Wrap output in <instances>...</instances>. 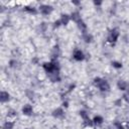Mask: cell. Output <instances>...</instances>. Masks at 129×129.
<instances>
[{
	"label": "cell",
	"instance_id": "cell-18",
	"mask_svg": "<svg viewBox=\"0 0 129 129\" xmlns=\"http://www.w3.org/2000/svg\"><path fill=\"white\" fill-rule=\"evenodd\" d=\"M123 99L126 101V103L129 104V93H125V94L123 95Z\"/></svg>",
	"mask_w": 129,
	"mask_h": 129
},
{
	"label": "cell",
	"instance_id": "cell-13",
	"mask_svg": "<svg viewBox=\"0 0 129 129\" xmlns=\"http://www.w3.org/2000/svg\"><path fill=\"white\" fill-rule=\"evenodd\" d=\"M94 123L95 124H98V125H100V124H102L103 123V121H104V119H103V117H101V116H96L95 118H94Z\"/></svg>",
	"mask_w": 129,
	"mask_h": 129
},
{
	"label": "cell",
	"instance_id": "cell-7",
	"mask_svg": "<svg viewBox=\"0 0 129 129\" xmlns=\"http://www.w3.org/2000/svg\"><path fill=\"white\" fill-rule=\"evenodd\" d=\"M52 115H53L54 117H56V118H62L63 115H64V113H63V111H62L61 108H57V109H55V110L53 111Z\"/></svg>",
	"mask_w": 129,
	"mask_h": 129
},
{
	"label": "cell",
	"instance_id": "cell-20",
	"mask_svg": "<svg viewBox=\"0 0 129 129\" xmlns=\"http://www.w3.org/2000/svg\"><path fill=\"white\" fill-rule=\"evenodd\" d=\"M94 4H95V5H101L102 2H101V1H94Z\"/></svg>",
	"mask_w": 129,
	"mask_h": 129
},
{
	"label": "cell",
	"instance_id": "cell-4",
	"mask_svg": "<svg viewBox=\"0 0 129 129\" xmlns=\"http://www.w3.org/2000/svg\"><path fill=\"white\" fill-rule=\"evenodd\" d=\"M39 11H40V13L43 14V15H48V14L52 11V7H51L50 5H45V4H43V5H40Z\"/></svg>",
	"mask_w": 129,
	"mask_h": 129
},
{
	"label": "cell",
	"instance_id": "cell-15",
	"mask_svg": "<svg viewBox=\"0 0 129 129\" xmlns=\"http://www.w3.org/2000/svg\"><path fill=\"white\" fill-rule=\"evenodd\" d=\"M13 122H9L7 121L4 125H3V129H13Z\"/></svg>",
	"mask_w": 129,
	"mask_h": 129
},
{
	"label": "cell",
	"instance_id": "cell-5",
	"mask_svg": "<svg viewBox=\"0 0 129 129\" xmlns=\"http://www.w3.org/2000/svg\"><path fill=\"white\" fill-rule=\"evenodd\" d=\"M74 58H75L76 60H83V59L85 58V55H84V53H83L82 50L76 49V50L74 51Z\"/></svg>",
	"mask_w": 129,
	"mask_h": 129
},
{
	"label": "cell",
	"instance_id": "cell-8",
	"mask_svg": "<svg viewBox=\"0 0 129 129\" xmlns=\"http://www.w3.org/2000/svg\"><path fill=\"white\" fill-rule=\"evenodd\" d=\"M117 86H118V88H119L120 90H122V91H124V90H127V88H128V84H127L125 81H123V80H120V81H118V83H117Z\"/></svg>",
	"mask_w": 129,
	"mask_h": 129
},
{
	"label": "cell",
	"instance_id": "cell-12",
	"mask_svg": "<svg viewBox=\"0 0 129 129\" xmlns=\"http://www.w3.org/2000/svg\"><path fill=\"white\" fill-rule=\"evenodd\" d=\"M83 38H84V40L86 42H92V40H93V36L91 34H89V33H84L83 34Z\"/></svg>",
	"mask_w": 129,
	"mask_h": 129
},
{
	"label": "cell",
	"instance_id": "cell-11",
	"mask_svg": "<svg viewBox=\"0 0 129 129\" xmlns=\"http://www.w3.org/2000/svg\"><path fill=\"white\" fill-rule=\"evenodd\" d=\"M71 18H72L75 22H78L80 19H82L81 16H80V13H79V12H73L72 15H71Z\"/></svg>",
	"mask_w": 129,
	"mask_h": 129
},
{
	"label": "cell",
	"instance_id": "cell-17",
	"mask_svg": "<svg viewBox=\"0 0 129 129\" xmlns=\"http://www.w3.org/2000/svg\"><path fill=\"white\" fill-rule=\"evenodd\" d=\"M112 66L116 69H121L122 68V63L119 61H112Z\"/></svg>",
	"mask_w": 129,
	"mask_h": 129
},
{
	"label": "cell",
	"instance_id": "cell-16",
	"mask_svg": "<svg viewBox=\"0 0 129 129\" xmlns=\"http://www.w3.org/2000/svg\"><path fill=\"white\" fill-rule=\"evenodd\" d=\"M24 9H25V11L29 12L30 14H35V13H36V9H35L34 7H28V6H27V7H25Z\"/></svg>",
	"mask_w": 129,
	"mask_h": 129
},
{
	"label": "cell",
	"instance_id": "cell-14",
	"mask_svg": "<svg viewBox=\"0 0 129 129\" xmlns=\"http://www.w3.org/2000/svg\"><path fill=\"white\" fill-rule=\"evenodd\" d=\"M80 116L84 119V121H86V120H89L90 118H89V115H88V113L86 112V111H80Z\"/></svg>",
	"mask_w": 129,
	"mask_h": 129
},
{
	"label": "cell",
	"instance_id": "cell-3",
	"mask_svg": "<svg viewBox=\"0 0 129 129\" xmlns=\"http://www.w3.org/2000/svg\"><path fill=\"white\" fill-rule=\"evenodd\" d=\"M119 37V31L117 29H112L108 35V41L111 43H115Z\"/></svg>",
	"mask_w": 129,
	"mask_h": 129
},
{
	"label": "cell",
	"instance_id": "cell-6",
	"mask_svg": "<svg viewBox=\"0 0 129 129\" xmlns=\"http://www.w3.org/2000/svg\"><path fill=\"white\" fill-rule=\"evenodd\" d=\"M22 112H23L24 115H27V116L31 115L32 114V107H31V105H29V104L24 105L23 108H22Z\"/></svg>",
	"mask_w": 129,
	"mask_h": 129
},
{
	"label": "cell",
	"instance_id": "cell-1",
	"mask_svg": "<svg viewBox=\"0 0 129 129\" xmlns=\"http://www.w3.org/2000/svg\"><path fill=\"white\" fill-rule=\"evenodd\" d=\"M94 84L102 91V92H109L110 91V85L108 84L107 81L101 79V78H96L94 80Z\"/></svg>",
	"mask_w": 129,
	"mask_h": 129
},
{
	"label": "cell",
	"instance_id": "cell-19",
	"mask_svg": "<svg viewBox=\"0 0 129 129\" xmlns=\"http://www.w3.org/2000/svg\"><path fill=\"white\" fill-rule=\"evenodd\" d=\"M60 24H61L60 20H57V21H55V22H54V27H58Z\"/></svg>",
	"mask_w": 129,
	"mask_h": 129
},
{
	"label": "cell",
	"instance_id": "cell-10",
	"mask_svg": "<svg viewBox=\"0 0 129 129\" xmlns=\"http://www.w3.org/2000/svg\"><path fill=\"white\" fill-rule=\"evenodd\" d=\"M70 19H71V17H70L68 14H63V15H61V18H60L59 20H60L61 24H63V25H67V24L69 23Z\"/></svg>",
	"mask_w": 129,
	"mask_h": 129
},
{
	"label": "cell",
	"instance_id": "cell-9",
	"mask_svg": "<svg viewBox=\"0 0 129 129\" xmlns=\"http://www.w3.org/2000/svg\"><path fill=\"white\" fill-rule=\"evenodd\" d=\"M9 100V94L7 93V92H1V94H0V101L2 102V103H5V102H7Z\"/></svg>",
	"mask_w": 129,
	"mask_h": 129
},
{
	"label": "cell",
	"instance_id": "cell-2",
	"mask_svg": "<svg viewBox=\"0 0 129 129\" xmlns=\"http://www.w3.org/2000/svg\"><path fill=\"white\" fill-rule=\"evenodd\" d=\"M42 67H43V70H44L48 75L51 74V73H54V72H58V70H59V68H58V66H57V63H56L55 61L44 62V63L42 64Z\"/></svg>",
	"mask_w": 129,
	"mask_h": 129
},
{
	"label": "cell",
	"instance_id": "cell-21",
	"mask_svg": "<svg viewBox=\"0 0 129 129\" xmlns=\"http://www.w3.org/2000/svg\"><path fill=\"white\" fill-rule=\"evenodd\" d=\"M117 126H118V129H124V128H123V127H122L120 124H117Z\"/></svg>",
	"mask_w": 129,
	"mask_h": 129
}]
</instances>
